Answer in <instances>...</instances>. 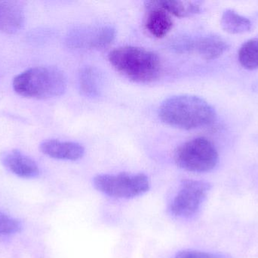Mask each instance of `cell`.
I'll list each match as a JSON object with an SVG mask.
<instances>
[{
    "mask_svg": "<svg viewBox=\"0 0 258 258\" xmlns=\"http://www.w3.org/2000/svg\"><path fill=\"white\" fill-rule=\"evenodd\" d=\"M109 61L121 74L139 83H148L159 77L162 69L157 54L141 47H119L110 51Z\"/></svg>",
    "mask_w": 258,
    "mask_h": 258,
    "instance_id": "2",
    "label": "cell"
},
{
    "mask_svg": "<svg viewBox=\"0 0 258 258\" xmlns=\"http://www.w3.org/2000/svg\"><path fill=\"white\" fill-rule=\"evenodd\" d=\"M14 90L25 98L46 99L64 93L68 82L58 68L39 66L29 68L14 78Z\"/></svg>",
    "mask_w": 258,
    "mask_h": 258,
    "instance_id": "3",
    "label": "cell"
},
{
    "mask_svg": "<svg viewBox=\"0 0 258 258\" xmlns=\"http://www.w3.org/2000/svg\"><path fill=\"white\" fill-rule=\"evenodd\" d=\"M24 12L18 2L0 1V32L12 34L24 25Z\"/></svg>",
    "mask_w": 258,
    "mask_h": 258,
    "instance_id": "12",
    "label": "cell"
},
{
    "mask_svg": "<svg viewBox=\"0 0 258 258\" xmlns=\"http://www.w3.org/2000/svg\"><path fill=\"white\" fill-rule=\"evenodd\" d=\"M177 51L192 53L206 60H214L222 56L229 48L225 39L218 35L209 34L197 38L185 37L174 45Z\"/></svg>",
    "mask_w": 258,
    "mask_h": 258,
    "instance_id": "7",
    "label": "cell"
},
{
    "mask_svg": "<svg viewBox=\"0 0 258 258\" xmlns=\"http://www.w3.org/2000/svg\"><path fill=\"white\" fill-rule=\"evenodd\" d=\"M0 162L8 171L21 178H36L40 174L36 162L19 150H6L0 153Z\"/></svg>",
    "mask_w": 258,
    "mask_h": 258,
    "instance_id": "9",
    "label": "cell"
},
{
    "mask_svg": "<svg viewBox=\"0 0 258 258\" xmlns=\"http://www.w3.org/2000/svg\"><path fill=\"white\" fill-rule=\"evenodd\" d=\"M97 190L110 197L117 198H135L150 189V180L144 174H100L93 180Z\"/></svg>",
    "mask_w": 258,
    "mask_h": 258,
    "instance_id": "5",
    "label": "cell"
},
{
    "mask_svg": "<svg viewBox=\"0 0 258 258\" xmlns=\"http://www.w3.org/2000/svg\"><path fill=\"white\" fill-rule=\"evenodd\" d=\"M223 30L231 34H240L250 31L252 27L248 18L239 15L232 9H227L223 13L221 19Z\"/></svg>",
    "mask_w": 258,
    "mask_h": 258,
    "instance_id": "14",
    "label": "cell"
},
{
    "mask_svg": "<svg viewBox=\"0 0 258 258\" xmlns=\"http://www.w3.org/2000/svg\"><path fill=\"white\" fill-rule=\"evenodd\" d=\"M78 82L80 92L88 98H98L102 92V74L95 67L82 68L79 73Z\"/></svg>",
    "mask_w": 258,
    "mask_h": 258,
    "instance_id": "13",
    "label": "cell"
},
{
    "mask_svg": "<svg viewBox=\"0 0 258 258\" xmlns=\"http://www.w3.org/2000/svg\"><path fill=\"white\" fill-rule=\"evenodd\" d=\"M174 258H221V257L212 253L204 252V251L183 250L177 253Z\"/></svg>",
    "mask_w": 258,
    "mask_h": 258,
    "instance_id": "18",
    "label": "cell"
},
{
    "mask_svg": "<svg viewBox=\"0 0 258 258\" xmlns=\"http://www.w3.org/2000/svg\"><path fill=\"white\" fill-rule=\"evenodd\" d=\"M116 34L110 26L75 29L68 36V43L75 48L101 49L112 43Z\"/></svg>",
    "mask_w": 258,
    "mask_h": 258,
    "instance_id": "8",
    "label": "cell"
},
{
    "mask_svg": "<svg viewBox=\"0 0 258 258\" xmlns=\"http://www.w3.org/2000/svg\"><path fill=\"white\" fill-rule=\"evenodd\" d=\"M174 162L179 168L190 172L212 171L218 165V152L215 145L205 137H197L180 145L174 151Z\"/></svg>",
    "mask_w": 258,
    "mask_h": 258,
    "instance_id": "4",
    "label": "cell"
},
{
    "mask_svg": "<svg viewBox=\"0 0 258 258\" xmlns=\"http://www.w3.org/2000/svg\"><path fill=\"white\" fill-rule=\"evenodd\" d=\"M159 117L167 125L191 130L212 124L216 118V112L200 97L178 95L167 98L161 104Z\"/></svg>",
    "mask_w": 258,
    "mask_h": 258,
    "instance_id": "1",
    "label": "cell"
},
{
    "mask_svg": "<svg viewBox=\"0 0 258 258\" xmlns=\"http://www.w3.org/2000/svg\"><path fill=\"white\" fill-rule=\"evenodd\" d=\"M157 6L165 9L170 15L186 18L200 13L201 3L196 1H156Z\"/></svg>",
    "mask_w": 258,
    "mask_h": 258,
    "instance_id": "15",
    "label": "cell"
},
{
    "mask_svg": "<svg viewBox=\"0 0 258 258\" xmlns=\"http://www.w3.org/2000/svg\"><path fill=\"white\" fill-rule=\"evenodd\" d=\"M145 7L148 10L146 17V28L155 37L163 38L172 29L173 20L171 15L165 9L157 6L156 1L145 2Z\"/></svg>",
    "mask_w": 258,
    "mask_h": 258,
    "instance_id": "11",
    "label": "cell"
},
{
    "mask_svg": "<svg viewBox=\"0 0 258 258\" xmlns=\"http://www.w3.org/2000/svg\"><path fill=\"white\" fill-rule=\"evenodd\" d=\"M41 152L51 159L57 160H80L84 156L85 148L78 142L48 139L41 142L39 145Z\"/></svg>",
    "mask_w": 258,
    "mask_h": 258,
    "instance_id": "10",
    "label": "cell"
},
{
    "mask_svg": "<svg viewBox=\"0 0 258 258\" xmlns=\"http://www.w3.org/2000/svg\"><path fill=\"white\" fill-rule=\"evenodd\" d=\"M22 229V223L19 220L0 212V235L16 234L21 232Z\"/></svg>",
    "mask_w": 258,
    "mask_h": 258,
    "instance_id": "17",
    "label": "cell"
},
{
    "mask_svg": "<svg viewBox=\"0 0 258 258\" xmlns=\"http://www.w3.org/2000/svg\"><path fill=\"white\" fill-rule=\"evenodd\" d=\"M210 183L203 180L182 181L178 192L170 204L169 211L178 218H190L201 208L210 192Z\"/></svg>",
    "mask_w": 258,
    "mask_h": 258,
    "instance_id": "6",
    "label": "cell"
},
{
    "mask_svg": "<svg viewBox=\"0 0 258 258\" xmlns=\"http://www.w3.org/2000/svg\"><path fill=\"white\" fill-rule=\"evenodd\" d=\"M239 63L245 69L253 71L258 68V39H248L242 44L238 54Z\"/></svg>",
    "mask_w": 258,
    "mask_h": 258,
    "instance_id": "16",
    "label": "cell"
}]
</instances>
